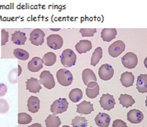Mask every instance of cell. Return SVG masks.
Listing matches in <instances>:
<instances>
[{
	"label": "cell",
	"mask_w": 147,
	"mask_h": 127,
	"mask_svg": "<svg viewBox=\"0 0 147 127\" xmlns=\"http://www.w3.org/2000/svg\"><path fill=\"white\" fill-rule=\"evenodd\" d=\"M56 78L59 84L62 86H69L73 81V76L68 69H61L56 72Z\"/></svg>",
	"instance_id": "cell-1"
},
{
	"label": "cell",
	"mask_w": 147,
	"mask_h": 127,
	"mask_svg": "<svg viewBox=\"0 0 147 127\" xmlns=\"http://www.w3.org/2000/svg\"><path fill=\"white\" fill-rule=\"evenodd\" d=\"M77 56L73 50L66 49L63 50L61 55V62L65 67H72L76 64Z\"/></svg>",
	"instance_id": "cell-2"
},
{
	"label": "cell",
	"mask_w": 147,
	"mask_h": 127,
	"mask_svg": "<svg viewBox=\"0 0 147 127\" xmlns=\"http://www.w3.org/2000/svg\"><path fill=\"white\" fill-rule=\"evenodd\" d=\"M68 107V103L66 98H59L55 100L50 107V110L54 114H62L66 112Z\"/></svg>",
	"instance_id": "cell-3"
},
{
	"label": "cell",
	"mask_w": 147,
	"mask_h": 127,
	"mask_svg": "<svg viewBox=\"0 0 147 127\" xmlns=\"http://www.w3.org/2000/svg\"><path fill=\"white\" fill-rule=\"evenodd\" d=\"M40 82L48 90L55 87V81L52 73L49 71H43L40 76Z\"/></svg>",
	"instance_id": "cell-4"
},
{
	"label": "cell",
	"mask_w": 147,
	"mask_h": 127,
	"mask_svg": "<svg viewBox=\"0 0 147 127\" xmlns=\"http://www.w3.org/2000/svg\"><path fill=\"white\" fill-rule=\"evenodd\" d=\"M121 62L124 67L129 69H132L137 67L138 64V58L134 53L129 52L121 58Z\"/></svg>",
	"instance_id": "cell-5"
},
{
	"label": "cell",
	"mask_w": 147,
	"mask_h": 127,
	"mask_svg": "<svg viewBox=\"0 0 147 127\" xmlns=\"http://www.w3.org/2000/svg\"><path fill=\"white\" fill-rule=\"evenodd\" d=\"M125 50V45L122 40H118L111 44L109 48V54L113 58L118 57Z\"/></svg>",
	"instance_id": "cell-6"
},
{
	"label": "cell",
	"mask_w": 147,
	"mask_h": 127,
	"mask_svg": "<svg viewBox=\"0 0 147 127\" xmlns=\"http://www.w3.org/2000/svg\"><path fill=\"white\" fill-rule=\"evenodd\" d=\"M98 74L99 78L103 81H109L113 76L114 69L110 64H102L98 69Z\"/></svg>",
	"instance_id": "cell-7"
},
{
	"label": "cell",
	"mask_w": 147,
	"mask_h": 127,
	"mask_svg": "<svg viewBox=\"0 0 147 127\" xmlns=\"http://www.w3.org/2000/svg\"><path fill=\"white\" fill-rule=\"evenodd\" d=\"M99 104L104 110L110 111L115 107V99L112 95L109 93L103 94L99 100Z\"/></svg>",
	"instance_id": "cell-8"
},
{
	"label": "cell",
	"mask_w": 147,
	"mask_h": 127,
	"mask_svg": "<svg viewBox=\"0 0 147 127\" xmlns=\"http://www.w3.org/2000/svg\"><path fill=\"white\" fill-rule=\"evenodd\" d=\"M47 43L49 48L51 49L56 50L62 48L63 45V40L62 37L59 35H50L47 38Z\"/></svg>",
	"instance_id": "cell-9"
},
{
	"label": "cell",
	"mask_w": 147,
	"mask_h": 127,
	"mask_svg": "<svg viewBox=\"0 0 147 127\" xmlns=\"http://www.w3.org/2000/svg\"><path fill=\"white\" fill-rule=\"evenodd\" d=\"M45 33L40 28L32 31L30 35V41L35 46H40L44 43Z\"/></svg>",
	"instance_id": "cell-10"
},
{
	"label": "cell",
	"mask_w": 147,
	"mask_h": 127,
	"mask_svg": "<svg viewBox=\"0 0 147 127\" xmlns=\"http://www.w3.org/2000/svg\"><path fill=\"white\" fill-rule=\"evenodd\" d=\"M127 119L132 124H140L144 120V114L139 109H131L127 112Z\"/></svg>",
	"instance_id": "cell-11"
},
{
	"label": "cell",
	"mask_w": 147,
	"mask_h": 127,
	"mask_svg": "<svg viewBox=\"0 0 147 127\" xmlns=\"http://www.w3.org/2000/svg\"><path fill=\"white\" fill-rule=\"evenodd\" d=\"M86 88V95L90 99H94L99 94V86L96 81H92L87 84Z\"/></svg>",
	"instance_id": "cell-12"
},
{
	"label": "cell",
	"mask_w": 147,
	"mask_h": 127,
	"mask_svg": "<svg viewBox=\"0 0 147 127\" xmlns=\"http://www.w3.org/2000/svg\"><path fill=\"white\" fill-rule=\"evenodd\" d=\"M26 89L30 92L33 93H37L40 91L42 89L41 84H40V81L37 78L31 77L29 79H28L26 82Z\"/></svg>",
	"instance_id": "cell-13"
},
{
	"label": "cell",
	"mask_w": 147,
	"mask_h": 127,
	"mask_svg": "<svg viewBox=\"0 0 147 127\" xmlns=\"http://www.w3.org/2000/svg\"><path fill=\"white\" fill-rule=\"evenodd\" d=\"M94 111L93 104L90 102L84 100L80 104L77 105L76 112L80 114H90Z\"/></svg>",
	"instance_id": "cell-14"
},
{
	"label": "cell",
	"mask_w": 147,
	"mask_h": 127,
	"mask_svg": "<svg viewBox=\"0 0 147 127\" xmlns=\"http://www.w3.org/2000/svg\"><path fill=\"white\" fill-rule=\"evenodd\" d=\"M28 109L31 113H37L40 109V100L37 97L30 96L28 100Z\"/></svg>",
	"instance_id": "cell-15"
},
{
	"label": "cell",
	"mask_w": 147,
	"mask_h": 127,
	"mask_svg": "<svg viewBox=\"0 0 147 127\" xmlns=\"http://www.w3.org/2000/svg\"><path fill=\"white\" fill-rule=\"evenodd\" d=\"M95 123L99 127H108L110 124L111 117L106 113H98L94 119Z\"/></svg>",
	"instance_id": "cell-16"
},
{
	"label": "cell",
	"mask_w": 147,
	"mask_h": 127,
	"mask_svg": "<svg viewBox=\"0 0 147 127\" xmlns=\"http://www.w3.org/2000/svg\"><path fill=\"white\" fill-rule=\"evenodd\" d=\"M43 68V62L38 56L33 57L28 64V69L31 72H38Z\"/></svg>",
	"instance_id": "cell-17"
},
{
	"label": "cell",
	"mask_w": 147,
	"mask_h": 127,
	"mask_svg": "<svg viewBox=\"0 0 147 127\" xmlns=\"http://www.w3.org/2000/svg\"><path fill=\"white\" fill-rule=\"evenodd\" d=\"M92 49V44L90 40H82L76 45V50L79 54H84Z\"/></svg>",
	"instance_id": "cell-18"
},
{
	"label": "cell",
	"mask_w": 147,
	"mask_h": 127,
	"mask_svg": "<svg viewBox=\"0 0 147 127\" xmlns=\"http://www.w3.org/2000/svg\"><path fill=\"white\" fill-rule=\"evenodd\" d=\"M120 81L125 88L131 87L134 82V76L132 72H124L121 74Z\"/></svg>",
	"instance_id": "cell-19"
},
{
	"label": "cell",
	"mask_w": 147,
	"mask_h": 127,
	"mask_svg": "<svg viewBox=\"0 0 147 127\" xmlns=\"http://www.w3.org/2000/svg\"><path fill=\"white\" fill-rule=\"evenodd\" d=\"M116 35L117 30L115 28H104L101 33V37L104 42H111L115 38Z\"/></svg>",
	"instance_id": "cell-20"
},
{
	"label": "cell",
	"mask_w": 147,
	"mask_h": 127,
	"mask_svg": "<svg viewBox=\"0 0 147 127\" xmlns=\"http://www.w3.org/2000/svg\"><path fill=\"white\" fill-rule=\"evenodd\" d=\"M137 89L140 93H145L147 92V75L141 74L137 77Z\"/></svg>",
	"instance_id": "cell-21"
},
{
	"label": "cell",
	"mask_w": 147,
	"mask_h": 127,
	"mask_svg": "<svg viewBox=\"0 0 147 127\" xmlns=\"http://www.w3.org/2000/svg\"><path fill=\"white\" fill-rule=\"evenodd\" d=\"M27 40V37H26L25 33L21 32V31H18L14 32L11 36V41L13 44L16 45H23Z\"/></svg>",
	"instance_id": "cell-22"
},
{
	"label": "cell",
	"mask_w": 147,
	"mask_h": 127,
	"mask_svg": "<svg viewBox=\"0 0 147 127\" xmlns=\"http://www.w3.org/2000/svg\"><path fill=\"white\" fill-rule=\"evenodd\" d=\"M82 78L85 86H87V84L92 81H96V75L90 69H85L82 71Z\"/></svg>",
	"instance_id": "cell-23"
},
{
	"label": "cell",
	"mask_w": 147,
	"mask_h": 127,
	"mask_svg": "<svg viewBox=\"0 0 147 127\" xmlns=\"http://www.w3.org/2000/svg\"><path fill=\"white\" fill-rule=\"evenodd\" d=\"M118 100L120 102V104L123 107L125 108H129L135 103V100L132 98V95H127V94H121L120 95V98H118Z\"/></svg>",
	"instance_id": "cell-24"
},
{
	"label": "cell",
	"mask_w": 147,
	"mask_h": 127,
	"mask_svg": "<svg viewBox=\"0 0 147 127\" xmlns=\"http://www.w3.org/2000/svg\"><path fill=\"white\" fill-rule=\"evenodd\" d=\"M61 124L60 118L56 114H50L45 120L47 127H59Z\"/></svg>",
	"instance_id": "cell-25"
},
{
	"label": "cell",
	"mask_w": 147,
	"mask_h": 127,
	"mask_svg": "<svg viewBox=\"0 0 147 127\" xmlns=\"http://www.w3.org/2000/svg\"><path fill=\"white\" fill-rule=\"evenodd\" d=\"M42 62L43 64H45L47 67H51L53 66L56 62V55L54 52H49L46 53L42 58Z\"/></svg>",
	"instance_id": "cell-26"
},
{
	"label": "cell",
	"mask_w": 147,
	"mask_h": 127,
	"mask_svg": "<svg viewBox=\"0 0 147 127\" xmlns=\"http://www.w3.org/2000/svg\"><path fill=\"white\" fill-rule=\"evenodd\" d=\"M103 55V50L101 47H98L97 48L95 49L94 51L93 54H92V58H91V62H90V64L93 67H96V64L99 62L100 59L102 58Z\"/></svg>",
	"instance_id": "cell-27"
},
{
	"label": "cell",
	"mask_w": 147,
	"mask_h": 127,
	"mask_svg": "<svg viewBox=\"0 0 147 127\" xmlns=\"http://www.w3.org/2000/svg\"><path fill=\"white\" fill-rule=\"evenodd\" d=\"M82 91L80 88H74L70 90L69 93V99L71 102L76 103L82 98Z\"/></svg>",
	"instance_id": "cell-28"
},
{
	"label": "cell",
	"mask_w": 147,
	"mask_h": 127,
	"mask_svg": "<svg viewBox=\"0 0 147 127\" xmlns=\"http://www.w3.org/2000/svg\"><path fill=\"white\" fill-rule=\"evenodd\" d=\"M22 73V68L20 65H18V69H13V70L9 72V81L11 84H16L18 82V78Z\"/></svg>",
	"instance_id": "cell-29"
},
{
	"label": "cell",
	"mask_w": 147,
	"mask_h": 127,
	"mask_svg": "<svg viewBox=\"0 0 147 127\" xmlns=\"http://www.w3.org/2000/svg\"><path fill=\"white\" fill-rule=\"evenodd\" d=\"M32 118L30 114L26 112H21L18 114V123L19 124H28L32 122Z\"/></svg>",
	"instance_id": "cell-30"
},
{
	"label": "cell",
	"mask_w": 147,
	"mask_h": 127,
	"mask_svg": "<svg viewBox=\"0 0 147 127\" xmlns=\"http://www.w3.org/2000/svg\"><path fill=\"white\" fill-rule=\"evenodd\" d=\"M13 54L14 56H16V58L23 61L27 60L30 56L29 53H28L27 51H26V50L23 49H20V48L14 50Z\"/></svg>",
	"instance_id": "cell-31"
},
{
	"label": "cell",
	"mask_w": 147,
	"mask_h": 127,
	"mask_svg": "<svg viewBox=\"0 0 147 127\" xmlns=\"http://www.w3.org/2000/svg\"><path fill=\"white\" fill-rule=\"evenodd\" d=\"M72 126L73 127L87 126V121L84 117H76L72 120Z\"/></svg>",
	"instance_id": "cell-32"
},
{
	"label": "cell",
	"mask_w": 147,
	"mask_h": 127,
	"mask_svg": "<svg viewBox=\"0 0 147 127\" xmlns=\"http://www.w3.org/2000/svg\"><path fill=\"white\" fill-rule=\"evenodd\" d=\"M96 32V28H81L80 30V33L82 37H93Z\"/></svg>",
	"instance_id": "cell-33"
},
{
	"label": "cell",
	"mask_w": 147,
	"mask_h": 127,
	"mask_svg": "<svg viewBox=\"0 0 147 127\" xmlns=\"http://www.w3.org/2000/svg\"><path fill=\"white\" fill-rule=\"evenodd\" d=\"M9 109V106L7 100L0 98V114H5Z\"/></svg>",
	"instance_id": "cell-34"
},
{
	"label": "cell",
	"mask_w": 147,
	"mask_h": 127,
	"mask_svg": "<svg viewBox=\"0 0 147 127\" xmlns=\"http://www.w3.org/2000/svg\"><path fill=\"white\" fill-rule=\"evenodd\" d=\"M9 40V33L6 31L4 29L1 30V46L6 45L7 42Z\"/></svg>",
	"instance_id": "cell-35"
},
{
	"label": "cell",
	"mask_w": 147,
	"mask_h": 127,
	"mask_svg": "<svg viewBox=\"0 0 147 127\" xmlns=\"http://www.w3.org/2000/svg\"><path fill=\"white\" fill-rule=\"evenodd\" d=\"M113 127H127V124L121 120H116L113 123Z\"/></svg>",
	"instance_id": "cell-36"
},
{
	"label": "cell",
	"mask_w": 147,
	"mask_h": 127,
	"mask_svg": "<svg viewBox=\"0 0 147 127\" xmlns=\"http://www.w3.org/2000/svg\"><path fill=\"white\" fill-rule=\"evenodd\" d=\"M7 86L4 84H0V97H3L7 94Z\"/></svg>",
	"instance_id": "cell-37"
},
{
	"label": "cell",
	"mask_w": 147,
	"mask_h": 127,
	"mask_svg": "<svg viewBox=\"0 0 147 127\" xmlns=\"http://www.w3.org/2000/svg\"><path fill=\"white\" fill-rule=\"evenodd\" d=\"M30 127H33V126H42V125L40 124H32L31 126H30Z\"/></svg>",
	"instance_id": "cell-38"
},
{
	"label": "cell",
	"mask_w": 147,
	"mask_h": 127,
	"mask_svg": "<svg viewBox=\"0 0 147 127\" xmlns=\"http://www.w3.org/2000/svg\"><path fill=\"white\" fill-rule=\"evenodd\" d=\"M50 30H51V31H60V28H56V29H54V28H50Z\"/></svg>",
	"instance_id": "cell-39"
}]
</instances>
